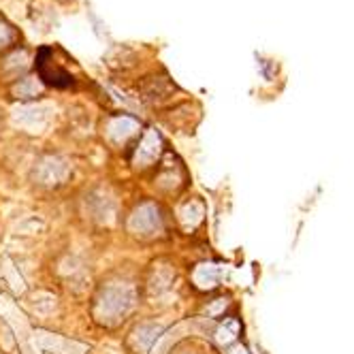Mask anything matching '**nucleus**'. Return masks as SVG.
<instances>
[{
  "mask_svg": "<svg viewBox=\"0 0 354 354\" xmlns=\"http://www.w3.org/2000/svg\"><path fill=\"white\" fill-rule=\"evenodd\" d=\"M133 308H135V288L131 284L111 282L100 288L94 303V314L100 322L115 324Z\"/></svg>",
  "mask_w": 354,
  "mask_h": 354,
  "instance_id": "obj_1",
  "label": "nucleus"
},
{
  "mask_svg": "<svg viewBox=\"0 0 354 354\" xmlns=\"http://www.w3.org/2000/svg\"><path fill=\"white\" fill-rule=\"evenodd\" d=\"M129 229L131 233L139 235V237H154L162 231V216H160V209L154 205V203H141L131 220H129Z\"/></svg>",
  "mask_w": 354,
  "mask_h": 354,
  "instance_id": "obj_2",
  "label": "nucleus"
},
{
  "mask_svg": "<svg viewBox=\"0 0 354 354\" xmlns=\"http://www.w3.org/2000/svg\"><path fill=\"white\" fill-rule=\"evenodd\" d=\"M71 175V167L60 156H45L35 167V180L41 186H58Z\"/></svg>",
  "mask_w": 354,
  "mask_h": 354,
  "instance_id": "obj_3",
  "label": "nucleus"
},
{
  "mask_svg": "<svg viewBox=\"0 0 354 354\" xmlns=\"http://www.w3.org/2000/svg\"><path fill=\"white\" fill-rule=\"evenodd\" d=\"M15 122L21 124L28 131H41L52 120V107L47 105H30V107H19L15 111Z\"/></svg>",
  "mask_w": 354,
  "mask_h": 354,
  "instance_id": "obj_4",
  "label": "nucleus"
},
{
  "mask_svg": "<svg viewBox=\"0 0 354 354\" xmlns=\"http://www.w3.org/2000/svg\"><path fill=\"white\" fill-rule=\"evenodd\" d=\"M160 147H162V141H160V135L156 131H145L137 151H135V165L137 167H149L151 162H156L158 156H160Z\"/></svg>",
  "mask_w": 354,
  "mask_h": 354,
  "instance_id": "obj_5",
  "label": "nucleus"
},
{
  "mask_svg": "<svg viewBox=\"0 0 354 354\" xmlns=\"http://www.w3.org/2000/svg\"><path fill=\"white\" fill-rule=\"evenodd\" d=\"M137 131H139V122L133 120V118H126V115L113 118L107 124V135H109V139L113 143H124L129 137H133Z\"/></svg>",
  "mask_w": 354,
  "mask_h": 354,
  "instance_id": "obj_6",
  "label": "nucleus"
},
{
  "mask_svg": "<svg viewBox=\"0 0 354 354\" xmlns=\"http://www.w3.org/2000/svg\"><path fill=\"white\" fill-rule=\"evenodd\" d=\"M192 280L198 288H214L218 286V280H220V267L218 265H198L194 269V275H192Z\"/></svg>",
  "mask_w": 354,
  "mask_h": 354,
  "instance_id": "obj_7",
  "label": "nucleus"
},
{
  "mask_svg": "<svg viewBox=\"0 0 354 354\" xmlns=\"http://www.w3.org/2000/svg\"><path fill=\"white\" fill-rule=\"evenodd\" d=\"M162 331V326L160 324H154V322H149V324H141L137 331H135V348L139 352L147 350L149 344L156 339V335Z\"/></svg>",
  "mask_w": 354,
  "mask_h": 354,
  "instance_id": "obj_8",
  "label": "nucleus"
},
{
  "mask_svg": "<svg viewBox=\"0 0 354 354\" xmlns=\"http://www.w3.org/2000/svg\"><path fill=\"white\" fill-rule=\"evenodd\" d=\"M90 209H92L94 218L109 220L113 216V201L105 192H98L90 198Z\"/></svg>",
  "mask_w": 354,
  "mask_h": 354,
  "instance_id": "obj_9",
  "label": "nucleus"
},
{
  "mask_svg": "<svg viewBox=\"0 0 354 354\" xmlns=\"http://www.w3.org/2000/svg\"><path fill=\"white\" fill-rule=\"evenodd\" d=\"M203 216H205V207H203V203H198V201H190V203L186 207H182V212H180L182 222L186 226H190V229L203 220Z\"/></svg>",
  "mask_w": 354,
  "mask_h": 354,
  "instance_id": "obj_10",
  "label": "nucleus"
},
{
  "mask_svg": "<svg viewBox=\"0 0 354 354\" xmlns=\"http://www.w3.org/2000/svg\"><path fill=\"white\" fill-rule=\"evenodd\" d=\"M237 335H239V322H237V318H226L220 326H218V331H216V339L220 342V344H231V342H235L237 339Z\"/></svg>",
  "mask_w": 354,
  "mask_h": 354,
  "instance_id": "obj_11",
  "label": "nucleus"
},
{
  "mask_svg": "<svg viewBox=\"0 0 354 354\" xmlns=\"http://www.w3.org/2000/svg\"><path fill=\"white\" fill-rule=\"evenodd\" d=\"M28 66V56H26V52H15L13 56H9L7 58V62H5V75H11V77H17V75Z\"/></svg>",
  "mask_w": 354,
  "mask_h": 354,
  "instance_id": "obj_12",
  "label": "nucleus"
},
{
  "mask_svg": "<svg viewBox=\"0 0 354 354\" xmlns=\"http://www.w3.org/2000/svg\"><path fill=\"white\" fill-rule=\"evenodd\" d=\"M13 94H15L17 98H32V96L41 94V84H39L37 80H32V77H24V80H19V84L13 88Z\"/></svg>",
  "mask_w": 354,
  "mask_h": 354,
  "instance_id": "obj_13",
  "label": "nucleus"
},
{
  "mask_svg": "<svg viewBox=\"0 0 354 354\" xmlns=\"http://www.w3.org/2000/svg\"><path fill=\"white\" fill-rule=\"evenodd\" d=\"M171 280H173L171 271H167V269H156V271H154V277H151V284H149V286H151V292H156V295L165 292V290L169 288Z\"/></svg>",
  "mask_w": 354,
  "mask_h": 354,
  "instance_id": "obj_14",
  "label": "nucleus"
},
{
  "mask_svg": "<svg viewBox=\"0 0 354 354\" xmlns=\"http://www.w3.org/2000/svg\"><path fill=\"white\" fill-rule=\"evenodd\" d=\"M15 39H17V32L13 30V26L9 21H5L3 17H0V52L7 49L9 45H13Z\"/></svg>",
  "mask_w": 354,
  "mask_h": 354,
  "instance_id": "obj_15",
  "label": "nucleus"
},
{
  "mask_svg": "<svg viewBox=\"0 0 354 354\" xmlns=\"http://www.w3.org/2000/svg\"><path fill=\"white\" fill-rule=\"evenodd\" d=\"M32 308L37 312H41V314H47V312L54 310V299L49 295H37L35 301H32Z\"/></svg>",
  "mask_w": 354,
  "mask_h": 354,
  "instance_id": "obj_16",
  "label": "nucleus"
},
{
  "mask_svg": "<svg viewBox=\"0 0 354 354\" xmlns=\"http://www.w3.org/2000/svg\"><path fill=\"white\" fill-rule=\"evenodd\" d=\"M229 354H248V352H245V348H239V346H237V348H235V350H231Z\"/></svg>",
  "mask_w": 354,
  "mask_h": 354,
  "instance_id": "obj_17",
  "label": "nucleus"
}]
</instances>
